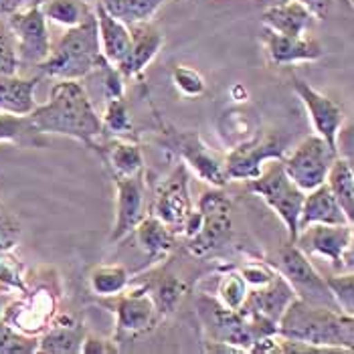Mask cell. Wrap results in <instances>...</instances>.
<instances>
[{"label":"cell","mask_w":354,"mask_h":354,"mask_svg":"<svg viewBox=\"0 0 354 354\" xmlns=\"http://www.w3.org/2000/svg\"><path fill=\"white\" fill-rule=\"evenodd\" d=\"M28 118L41 134L71 138L97 154L102 152L97 140L106 134L104 122L77 80H59L49 93V100L32 109Z\"/></svg>","instance_id":"obj_1"},{"label":"cell","mask_w":354,"mask_h":354,"mask_svg":"<svg viewBox=\"0 0 354 354\" xmlns=\"http://www.w3.org/2000/svg\"><path fill=\"white\" fill-rule=\"evenodd\" d=\"M277 334L310 344L322 353H354V316L300 298H296L283 312L277 324Z\"/></svg>","instance_id":"obj_2"},{"label":"cell","mask_w":354,"mask_h":354,"mask_svg":"<svg viewBox=\"0 0 354 354\" xmlns=\"http://www.w3.org/2000/svg\"><path fill=\"white\" fill-rule=\"evenodd\" d=\"M111 63L106 61L100 45L97 21L91 15L77 27H69L57 41L51 55L37 67L41 75L55 80H83L89 73L104 69Z\"/></svg>","instance_id":"obj_3"},{"label":"cell","mask_w":354,"mask_h":354,"mask_svg":"<svg viewBox=\"0 0 354 354\" xmlns=\"http://www.w3.org/2000/svg\"><path fill=\"white\" fill-rule=\"evenodd\" d=\"M59 281L57 273L49 270V275L37 277L35 283L28 279V288L10 304H6L0 316L27 336H41L53 322L59 310Z\"/></svg>","instance_id":"obj_4"},{"label":"cell","mask_w":354,"mask_h":354,"mask_svg":"<svg viewBox=\"0 0 354 354\" xmlns=\"http://www.w3.org/2000/svg\"><path fill=\"white\" fill-rule=\"evenodd\" d=\"M247 191L263 198V203L283 223L288 239L294 243L298 237V225L306 192L288 176L281 160H270L263 166L261 174L253 180H247Z\"/></svg>","instance_id":"obj_5"},{"label":"cell","mask_w":354,"mask_h":354,"mask_svg":"<svg viewBox=\"0 0 354 354\" xmlns=\"http://www.w3.org/2000/svg\"><path fill=\"white\" fill-rule=\"evenodd\" d=\"M198 227L187 239V249L194 257H207L229 243L233 237L231 201L221 189L207 191L196 205Z\"/></svg>","instance_id":"obj_6"},{"label":"cell","mask_w":354,"mask_h":354,"mask_svg":"<svg viewBox=\"0 0 354 354\" xmlns=\"http://www.w3.org/2000/svg\"><path fill=\"white\" fill-rule=\"evenodd\" d=\"M196 310L207 334V342L227 344L235 353H251L257 338L241 310L225 308L215 296L198 298Z\"/></svg>","instance_id":"obj_7"},{"label":"cell","mask_w":354,"mask_h":354,"mask_svg":"<svg viewBox=\"0 0 354 354\" xmlns=\"http://www.w3.org/2000/svg\"><path fill=\"white\" fill-rule=\"evenodd\" d=\"M273 266L290 281V286L294 288V292H296V296L300 300L316 304V306L336 308V301L332 298L326 277H322L318 273V270L308 259V255L296 243L288 241L286 245L281 247L277 251V259H275Z\"/></svg>","instance_id":"obj_8"},{"label":"cell","mask_w":354,"mask_h":354,"mask_svg":"<svg viewBox=\"0 0 354 354\" xmlns=\"http://www.w3.org/2000/svg\"><path fill=\"white\" fill-rule=\"evenodd\" d=\"M336 158L338 150L332 148L322 136L312 134L304 138L288 156H283L281 162L288 176L301 191L308 192L326 183L328 172Z\"/></svg>","instance_id":"obj_9"},{"label":"cell","mask_w":354,"mask_h":354,"mask_svg":"<svg viewBox=\"0 0 354 354\" xmlns=\"http://www.w3.org/2000/svg\"><path fill=\"white\" fill-rule=\"evenodd\" d=\"M100 304L115 316V340L146 334L154 330L160 320L156 304L150 296L148 283L140 286L136 290L126 288L122 294L111 298H100Z\"/></svg>","instance_id":"obj_10"},{"label":"cell","mask_w":354,"mask_h":354,"mask_svg":"<svg viewBox=\"0 0 354 354\" xmlns=\"http://www.w3.org/2000/svg\"><path fill=\"white\" fill-rule=\"evenodd\" d=\"M164 146L172 150L183 162L196 172L201 180L207 185L223 189L229 178L225 172V160H221L217 154L203 142L196 130H176L168 128L162 136Z\"/></svg>","instance_id":"obj_11"},{"label":"cell","mask_w":354,"mask_h":354,"mask_svg":"<svg viewBox=\"0 0 354 354\" xmlns=\"http://www.w3.org/2000/svg\"><path fill=\"white\" fill-rule=\"evenodd\" d=\"M8 27L17 41V53L21 67H39L51 55V37L47 27V17L43 15L41 4H30L8 19Z\"/></svg>","instance_id":"obj_12"},{"label":"cell","mask_w":354,"mask_h":354,"mask_svg":"<svg viewBox=\"0 0 354 354\" xmlns=\"http://www.w3.org/2000/svg\"><path fill=\"white\" fill-rule=\"evenodd\" d=\"M286 156L283 142L277 134H257L235 144L225 156V172L229 180H253L270 160Z\"/></svg>","instance_id":"obj_13"},{"label":"cell","mask_w":354,"mask_h":354,"mask_svg":"<svg viewBox=\"0 0 354 354\" xmlns=\"http://www.w3.org/2000/svg\"><path fill=\"white\" fill-rule=\"evenodd\" d=\"M192 211L194 209L189 187V166L180 162L158 185L152 205V215L160 218L174 235H183Z\"/></svg>","instance_id":"obj_14"},{"label":"cell","mask_w":354,"mask_h":354,"mask_svg":"<svg viewBox=\"0 0 354 354\" xmlns=\"http://www.w3.org/2000/svg\"><path fill=\"white\" fill-rule=\"evenodd\" d=\"M292 87L310 115L314 132L324 138L332 148L338 150V136L344 124V111L340 108V104H336L328 95L320 93L318 89H314L310 83L300 77L292 80Z\"/></svg>","instance_id":"obj_15"},{"label":"cell","mask_w":354,"mask_h":354,"mask_svg":"<svg viewBox=\"0 0 354 354\" xmlns=\"http://www.w3.org/2000/svg\"><path fill=\"white\" fill-rule=\"evenodd\" d=\"M115 180V218L109 241L118 243L134 233L138 223L144 218V174L113 176Z\"/></svg>","instance_id":"obj_16"},{"label":"cell","mask_w":354,"mask_h":354,"mask_svg":"<svg viewBox=\"0 0 354 354\" xmlns=\"http://www.w3.org/2000/svg\"><path fill=\"white\" fill-rule=\"evenodd\" d=\"M351 233H353L351 223H344V225L318 223V225L304 227L294 243L300 247L306 255H318V257L328 259L332 268L340 272L342 255H344V249L348 247Z\"/></svg>","instance_id":"obj_17"},{"label":"cell","mask_w":354,"mask_h":354,"mask_svg":"<svg viewBox=\"0 0 354 354\" xmlns=\"http://www.w3.org/2000/svg\"><path fill=\"white\" fill-rule=\"evenodd\" d=\"M296 292L290 286V281L277 272L270 283L261 286V288H249L247 300L241 310L257 314L266 320L273 322L275 326L279 324L283 312L288 310V306L296 300Z\"/></svg>","instance_id":"obj_18"},{"label":"cell","mask_w":354,"mask_h":354,"mask_svg":"<svg viewBox=\"0 0 354 354\" xmlns=\"http://www.w3.org/2000/svg\"><path fill=\"white\" fill-rule=\"evenodd\" d=\"M132 45L128 55L115 65V69L124 75V80L138 77L144 69L154 61V57L162 51L164 35L150 23L132 25Z\"/></svg>","instance_id":"obj_19"},{"label":"cell","mask_w":354,"mask_h":354,"mask_svg":"<svg viewBox=\"0 0 354 354\" xmlns=\"http://www.w3.org/2000/svg\"><path fill=\"white\" fill-rule=\"evenodd\" d=\"M263 45L268 49V55L272 59L273 65H294V63H310V61H318L324 51L322 45L312 39V37H288V35H279L273 32L270 28L263 27L261 32Z\"/></svg>","instance_id":"obj_20"},{"label":"cell","mask_w":354,"mask_h":354,"mask_svg":"<svg viewBox=\"0 0 354 354\" xmlns=\"http://www.w3.org/2000/svg\"><path fill=\"white\" fill-rule=\"evenodd\" d=\"M87 328L71 314H59L49 328L39 336V351L43 354H82Z\"/></svg>","instance_id":"obj_21"},{"label":"cell","mask_w":354,"mask_h":354,"mask_svg":"<svg viewBox=\"0 0 354 354\" xmlns=\"http://www.w3.org/2000/svg\"><path fill=\"white\" fill-rule=\"evenodd\" d=\"M93 15L97 21V32H100V45L106 61L113 67L128 55L132 45V28L130 25L122 23L113 15H109L106 6L97 0L93 4Z\"/></svg>","instance_id":"obj_22"},{"label":"cell","mask_w":354,"mask_h":354,"mask_svg":"<svg viewBox=\"0 0 354 354\" xmlns=\"http://www.w3.org/2000/svg\"><path fill=\"white\" fill-rule=\"evenodd\" d=\"M318 223H322V225H344V223H348L342 207L338 205L336 196L332 194L326 183L316 187L314 191L306 192L298 229L301 231L304 227L318 225Z\"/></svg>","instance_id":"obj_23"},{"label":"cell","mask_w":354,"mask_h":354,"mask_svg":"<svg viewBox=\"0 0 354 354\" xmlns=\"http://www.w3.org/2000/svg\"><path fill=\"white\" fill-rule=\"evenodd\" d=\"M314 15L298 0H288L283 4H275L263 10L261 23L263 27L273 32L288 35V37H301L312 27Z\"/></svg>","instance_id":"obj_24"},{"label":"cell","mask_w":354,"mask_h":354,"mask_svg":"<svg viewBox=\"0 0 354 354\" xmlns=\"http://www.w3.org/2000/svg\"><path fill=\"white\" fill-rule=\"evenodd\" d=\"M41 77H21L17 75H0V111L28 115L37 108L35 91Z\"/></svg>","instance_id":"obj_25"},{"label":"cell","mask_w":354,"mask_h":354,"mask_svg":"<svg viewBox=\"0 0 354 354\" xmlns=\"http://www.w3.org/2000/svg\"><path fill=\"white\" fill-rule=\"evenodd\" d=\"M136 241L140 249L146 253L148 259H164L174 247V233L154 215H144L134 229Z\"/></svg>","instance_id":"obj_26"},{"label":"cell","mask_w":354,"mask_h":354,"mask_svg":"<svg viewBox=\"0 0 354 354\" xmlns=\"http://www.w3.org/2000/svg\"><path fill=\"white\" fill-rule=\"evenodd\" d=\"M109 166L111 176H134L144 170V154L136 142L120 138L111 148L100 154Z\"/></svg>","instance_id":"obj_27"},{"label":"cell","mask_w":354,"mask_h":354,"mask_svg":"<svg viewBox=\"0 0 354 354\" xmlns=\"http://www.w3.org/2000/svg\"><path fill=\"white\" fill-rule=\"evenodd\" d=\"M326 185L332 194L336 196L338 205L342 207L348 223H354V166L348 158L338 156L330 172H328Z\"/></svg>","instance_id":"obj_28"},{"label":"cell","mask_w":354,"mask_h":354,"mask_svg":"<svg viewBox=\"0 0 354 354\" xmlns=\"http://www.w3.org/2000/svg\"><path fill=\"white\" fill-rule=\"evenodd\" d=\"M0 144L15 146H43V134L32 126L28 115H17L8 111H0Z\"/></svg>","instance_id":"obj_29"},{"label":"cell","mask_w":354,"mask_h":354,"mask_svg":"<svg viewBox=\"0 0 354 354\" xmlns=\"http://www.w3.org/2000/svg\"><path fill=\"white\" fill-rule=\"evenodd\" d=\"M148 288H150V296L156 304L160 318L172 314L183 298L189 294V283L176 275H162L154 283H148Z\"/></svg>","instance_id":"obj_30"},{"label":"cell","mask_w":354,"mask_h":354,"mask_svg":"<svg viewBox=\"0 0 354 354\" xmlns=\"http://www.w3.org/2000/svg\"><path fill=\"white\" fill-rule=\"evenodd\" d=\"M109 15L120 19L126 25L150 23L152 17L158 12L164 0H100Z\"/></svg>","instance_id":"obj_31"},{"label":"cell","mask_w":354,"mask_h":354,"mask_svg":"<svg viewBox=\"0 0 354 354\" xmlns=\"http://www.w3.org/2000/svg\"><path fill=\"white\" fill-rule=\"evenodd\" d=\"M130 286V273L122 266H95L89 273V290L97 298H111Z\"/></svg>","instance_id":"obj_32"},{"label":"cell","mask_w":354,"mask_h":354,"mask_svg":"<svg viewBox=\"0 0 354 354\" xmlns=\"http://www.w3.org/2000/svg\"><path fill=\"white\" fill-rule=\"evenodd\" d=\"M41 8L47 21H53L57 25L67 28L77 27L93 10L82 0H45L41 2Z\"/></svg>","instance_id":"obj_33"},{"label":"cell","mask_w":354,"mask_h":354,"mask_svg":"<svg viewBox=\"0 0 354 354\" xmlns=\"http://www.w3.org/2000/svg\"><path fill=\"white\" fill-rule=\"evenodd\" d=\"M28 288V272L25 263L15 255V249L0 251V294L21 296Z\"/></svg>","instance_id":"obj_34"},{"label":"cell","mask_w":354,"mask_h":354,"mask_svg":"<svg viewBox=\"0 0 354 354\" xmlns=\"http://www.w3.org/2000/svg\"><path fill=\"white\" fill-rule=\"evenodd\" d=\"M249 294V286H247L245 277L241 275L239 270H231V272L221 273L217 286V298L225 308L229 310H241Z\"/></svg>","instance_id":"obj_35"},{"label":"cell","mask_w":354,"mask_h":354,"mask_svg":"<svg viewBox=\"0 0 354 354\" xmlns=\"http://www.w3.org/2000/svg\"><path fill=\"white\" fill-rule=\"evenodd\" d=\"M104 122V130L109 132L113 138H130L134 132L132 126V118H130V109L126 97H111L108 100L106 111L102 115Z\"/></svg>","instance_id":"obj_36"},{"label":"cell","mask_w":354,"mask_h":354,"mask_svg":"<svg viewBox=\"0 0 354 354\" xmlns=\"http://www.w3.org/2000/svg\"><path fill=\"white\" fill-rule=\"evenodd\" d=\"M39 351V338L27 336L12 328L0 316V354H35Z\"/></svg>","instance_id":"obj_37"},{"label":"cell","mask_w":354,"mask_h":354,"mask_svg":"<svg viewBox=\"0 0 354 354\" xmlns=\"http://www.w3.org/2000/svg\"><path fill=\"white\" fill-rule=\"evenodd\" d=\"M326 283L336 301V308L346 316H354V272L330 275L326 277Z\"/></svg>","instance_id":"obj_38"},{"label":"cell","mask_w":354,"mask_h":354,"mask_svg":"<svg viewBox=\"0 0 354 354\" xmlns=\"http://www.w3.org/2000/svg\"><path fill=\"white\" fill-rule=\"evenodd\" d=\"M21 61L17 53V41L6 19H0V75H17Z\"/></svg>","instance_id":"obj_39"},{"label":"cell","mask_w":354,"mask_h":354,"mask_svg":"<svg viewBox=\"0 0 354 354\" xmlns=\"http://www.w3.org/2000/svg\"><path fill=\"white\" fill-rule=\"evenodd\" d=\"M172 83L185 97H198L207 89L203 75L189 65H176L172 69Z\"/></svg>","instance_id":"obj_40"},{"label":"cell","mask_w":354,"mask_h":354,"mask_svg":"<svg viewBox=\"0 0 354 354\" xmlns=\"http://www.w3.org/2000/svg\"><path fill=\"white\" fill-rule=\"evenodd\" d=\"M21 241V223L0 201V251H10Z\"/></svg>","instance_id":"obj_41"},{"label":"cell","mask_w":354,"mask_h":354,"mask_svg":"<svg viewBox=\"0 0 354 354\" xmlns=\"http://www.w3.org/2000/svg\"><path fill=\"white\" fill-rule=\"evenodd\" d=\"M239 272L245 277L249 288H261V286L270 283L273 277L277 275L275 266L266 263V261H249L243 268H239Z\"/></svg>","instance_id":"obj_42"},{"label":"cell","mask_w":354,"mask_h":354,"mask_svg":"<svg viewBox=\"0 0 354 354\" xmlns=\"http://www.w3.org/2000/svg\"><path fill=\"white\" fill-rule=\"evenodd\" d=\"M122 351L118 346V340H109L97 334H89L85 336L82 344V354H118Z\"/></svg>","instance_id":"obj_43"},{"label":"cell","mask_w":354,"mask_h":354,"mask_svg":"<svg viewBox=\"0 0 354 354\" xmlns=\"http://www.w3.org/2000/svg\"><path fill=\"white\" fill-rule=\"evenodd\" d=\"M298 2H301L314 15V19H320V21L326 19L332 4H334V0H298Z\"/></svg>","instance_id":"obj_44"},{"label":"cell","mask_w":354,"mask_h":354,"mask_svg":"<svg viewBox=\"0 0 354 354\" xmlns=\"http://www.w3.org/2000/svg\"><path fill=\"white\" fill-rule=\"evenodd\" d=\"M28 0H0V19H8L17 10L25 8Z\"/></svg>","instance_id":"obj_45"},{"label":"cell","mask_w":354,"mask_h":354,"mask_svg":"<svg viewBox=\"0 0 354 354\" xmlns=\"http://www.w3.org/2000/svg\"><path fill=\"white\" fill-rule=\"evenodd\" d=\"M340 272H354V223H353V233H351V241L348 247L344 249V255H342V268Z\"/></svg>","instance_id":"obj_46"},{"label":"cell","mask_w":354,"mask_h":354,"mask_svg":"<svg viewBox=\"0 0 354 354\" xmlns=\"http://www.w3.org/2000/svg\"><path fill=\"white\" fill-rule=\"evenodd\" d=\"M28 2H30V4H41L43 0H28Z\"/></svg>","instance_id":"obj_47"},{"label":"cell","mask_w":354,"mask_h":354,"mask_svg":"<svg viewBox=\"0 0 354 354\" xmlns=\"http://www.w3.org/2000/svg\"><path fill=\"white\" fill-rule=\"evenodd\" d=\"M2 296H4V294H0V304H2Z\"/></svg>","instance_id":"obj_48"},{"label":"cell","mask_w":354,"mask_h":354,"mask_svg":"<svg viewBox=\"0 0 354 354\" xmlns=\"http://www.w3.org/2000/svg\"><path fill=\"white\" fill-rule=\"evenodd\" d=\"M351 4H353V6H354V0H351Z\"/></svg>","instance_id":"obj_49"},{"label":"cell","mask_w":354,"mask_h":354,"mask_svg":"<svg viewBox=\"0 0 354 354\" xmlns=\"http://www.w3.org/2000/svg\"><path fill=\"white\" fill-rule=\"evenodd\" d=\"M353 166H354V164H353Z\"/></svg>","instance_id":"obj_50"}]
</instances>
